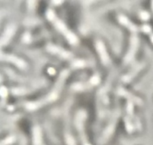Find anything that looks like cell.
I'll use <instances>...</instances> for the list:
<instances>
[{"instance_id":"cell-28","label":"cell","mask_w":153,"mask_h":145,"mask_svg":"<svg viewBox=\"0 0 153 145\" xmlns=\"http://www.w3.org/2000/svg\"><path fill=\"white\" fill-rule=\"evenodd\" d=\"M149 37H150V40H151V42H152V44H153V33H152V34H151L150 35H149Z\"/></svg>"},{"instance_id":"cell-2","label":"cell","mask_w":153,"mask_h":145,"mask_svg":"<svg viewBox=\"0 0 153 145\" xmlns=\"http://www.w3.org/2000/svg\"><path fill=\"white\" fill-rule=\"evenodd\" d=\"M46 18H47L50 22H52V23L53 24L54 26L57 28V30H58L59 32H61V34L65 37V38L67 39V41H68L70 44L76 45L79 43V38L77 37V36H76L74 33L72 32L70 30H69L68 28H67L65 23L56 16L55 13L52 10V9H48L47 11H46Z\"/></svg>"},{"instance_id":"cell-11","label":"cell","mask_w":153,"mask_h":145,"mask_svg":"<svg viewBox=\"0 0 153 145\" xmlns=\"http://www.w3.org/2000/svg\"><path fill=\"white\" fill-rule=\"evenodd\" d=\"M118 21H119L121 25H123V26L126 27L130 31L133 33V34H137V31L140 30L139 27L137 25H135L134 23H133L131 21L129 20L128 18H127L126 16H124V15H119L118 16Z\"/></svg>"},{"instance_id":"cell-7","label":"cell","mask_w":153,"mask_h":145,"mask_svg":"<svg viewBox=\"0 0 153 145\" xmlns=\"http://www.w3.org/2000/svg\"><path fill=\"white\" fill-rule=\"evenodd\" d=\"M96 49H97V52H98L99 55L100 57L102 63L104 64L105 66H108L110 64L111 59L109 57L108 53L107 50H106V47L105 46L104 43L102 40H98L96 42Z\"/></svg>"},{"instance_id":"cell-12","label":"cell","mask_w":153,"mask_h":145,"mask_svg":"<svg viewBox=\"0 0 153 145\" xmlns=\"http://www.w3.org/2000/svg\"><path fill=\"white\" fill-rule=\"evenodd\" d=\"M117 94L118 95L122 96V97L126 98L128 100H131L133 103H136V104L139 105V106H142V105H143V102H142L141 99L134 96V94H132L131 93L128 92V91L125 90L123 88L120 87L117 90Z\"/></svg>"},{"instance_id":"cell-3","label":"cell","mask_w":153,"mask_h":145,"mask_svg":"<svg viewBox=\"0 0 153 145\" xmlns=\"http://www.w3.org/2000/svg\"><path fill=\"white\" fill-rule=\"evenodd\" d=\"M120 116V111L119 109H117V110L114 112L113 115H112V117H111L108 124V126H106V128L105 129L102 136L98 140L99 145H104L105 144L107 143L108 141L110 139V138L111 137L113 133L114 132L115 128H116L117 123V121Z\"/></svg>"},{"instance_id":"cell-26","label":"cell","mask_w":153,"mask_h":145,"mask_svg":"<svg viewBox=\"0 0 153 145\" xmlns=\"http://www.w3.org/2000/svg\"><path fill=\"white\" fill-rule=\"evenodd\" d=\"M48 73H49L50 75H55V70L54 68H52V67H49V68L48 69Z\"/></svg>"},{"instance_id":"cell-1","label":"cell","mask_w":153,"mask_h":145,"mask_svg":"<svg viewBox=\"0 0 153 145\" xmlns=\"http://www.w3.org/2000/svg\"><path fill=\"white\" fill-rule=\"evenodd\" d=\"M69 70H64L58 76L55 86L53 87L52 91L43 98L34 102H29L25 104V108L28 111H35L40 108L43 107V106L49 103L55 101L58 98L59 93H61L63 86L64 85V82L67 79L69 76Z\"/></svg>"},{"instance_id":"cell-18","label":"cell","mask_w":153,"mask_h":145,"mask_svg":"<svg viewBox=\"0 0 153 145\" xmlns=\"http://www.w3.org/2000/svg\"><path fill=\"white\" fill-rule=\"evenodd\" d=\"M16 141V138L13 135H10L4 138L2 141L1 142V145H10Z\"/></svg>"},{"instance_id":"cell-13","label":"cell","mask_w":153,"mask_h":145,"mask_svg":"<svg viewBox=\"0 0 153 145\" xmlns=\"http://www.w3.org/2000/svg\"><path fill=\"white\" fill-rule=\"evenodd\" d=\"M32 141L34 145H43V134L40 126L35 125L33 127Z\"/></svg>"},{"instance_id":"cell-5","label":"cell","mask_w":153,"mask_h":145,"mask_svg":"<svg viewBox=\"0 0 153 145\" xmlns=\"http://www.w3.org/2000/svg\"><path fill=\"white\" fill-rule=\"evenodd\" d=\"M139 45H140V40H139L138 36L137 34H132L130 38V45L128 48V52L124 57V63L128 64L134 59L137 50H138Z\"/></svg>"},{"instance_id":"cell-17","label":"cell","mask_w":153,"mask_h":145,"mask_svg":"<svg viewBox=\"0 0 153 145\" xmlns=\"http://www.w3.org/2000/svg\"><path fill=\"white\" fill-rule=\"evenodd\" d=\"M11 92L14 95H24L26 94L28 91L25 88H13L11 89Z\"/></svg>"},{"instance_id":"cell-16","label":"cell","mask_w":153,"mask_h":145,"mask_svg":"<svg viewBox=\"0 0 153 145\" xmlns=\"http://www.w3.org/2000/svg\"><path fill=\"white\" fill-rule=\"evenodd\" d=\"M131 120H131V118L128 117V116L125 117V118H124V122H125L126 128L127 132H128V133L133 132L134 129V124L132 123V121Z\"/></svg>"},{"instance_id":"cell-19","label":"cell","mask_w":153,"mask_h":145,"mask_svg":"<svg viewBox=\"0 0 153 145\" xmlns=\"http://www.w3.org/2000/svg\"><path fill=\"white\" fill-rule=\"evenodd\" d=\"M65 141L67 145H76V142L74 138L73 137L72 135L68 134V133L65 135Z\"/></svg>"},{"instance_id":"cell-6","label":"cell","mask_w":153,"mask_h":145,"mask_svg":"<svg viewBox=\"0 0 153 145\" xmlns=\"http://www.w3.org/2000/svg\"><path fill=\"white\" fill-rule=\"evenodd\" d=\"M46 50L49 52V53L52 54V55H55L57 56L60 57L64 59H71L73 57V55L69 51L65 50L63 48L60 47V46H56L54 44H48L46 46Z\"/></svg>"},{"instance_id":"cell-9","label":"cell","mask_w":153,"mask_h":145,"mask_svg":"<svg viewBox=\"0 0 153 145\" xmlns=\"http://www.w3.org/2000/svg\"><path fill=\"white\" fill-rule=\"evenodd\" d=\"M144 66L145 64H143V63H141V64H135L132 67L131 70H130L126 75L123 76L122 80L125 83H128V82H130L134 77H135L136 75L144 67Z\"/></svg>"},{"instance_id":"cell-4","label":"cell","mask_w":153,"mask_h":145,"mask_svg":"<svg viewBox=\"0 0 153 145\" xmlns=\"http://www.w3.org/2000/svg\"><path fill=\"white\" fill-rule=\"evenodd\" d=\"M87 117H88V113L84 109H80L78 111L75 117V125L77 129V131L79 132L82 144L88 143V138L85 133V121Z\"/></svg>"},{"instance_id":"cell-29","label":"cell","mask_w":153,"mask_h":145,"mask_svg":"<svg viewBox=\"0 0 153 145\" xmlns=\"http://www.w3.org/2000/svg\"><path fill=\"white\" fill-rule=\"evenodd\" d=\"M82 145H92V144H89V143H86V144H82Z\"/></svg>"},{"instance_id":"cell-15","label":"cell","mask_w":153,"mask_h":145,"mask_svg":"<svg viewBox=\"0 0 153 145\" xmlns=\"http://www.w3.org/2000/svg\"><path fill=\"white\" fill-rule=\"evenodd\" d=\"M126 112L127 116L131 120L134 119V103L131 100H127L126 103Z\"/></svg>"},{"instance_id":"cell-30","label":"cell","mask_w":153,"mask_h":145,"mask_svg":"<svg viewBox=\"0 0 153 145\" xmlns=\"http://www.w3.org/2000/svg\"><path fill=\"white\" fill-rule=\"evenodd\" d=\"M152 11H153V1H152Z\"/></svg>"},{"instance_id":"cell-8","label":"cell","mask_w":153,"mask_h":145,"mask_svg":"<svg viewBox=\"0 0 153 145\" xmlns=\"http://www.w3.org/2000/svg\"><path fill=\"white\" fill-rule=\"evenodd\" d=\"M1 58L2 61H8V62L13 63V64H15L16 67L20 69H25L27 67V64L24 60H22L20 58H18V57L15 56V55H3V54H1Z\"/></svg>"},{"instance_id":"cell-10","label":"cell","mask_w":153,"mask_h":145,"mask_svg":"<svg viewBox=\"0 0 153 145\" xmlns=\"http://www.w3.org/2000/svg\"><path fill=\"white\" fill-rule=\"evenodd\" d=\"M15 32H16V26H15L14 24H10L9 25H7L5 28V30H4L2 36H1V46H4V45L7 44L10 41L11 37H13V36L14 35Z\"/></svg>"},{"instance_id":"cell-14","label":"cell","mask_w":153,"mask_h":145,"mask_svg":"<svg viewBox=\"0 0 153 145\" xmlns=\"http://www.w3.org/2000/svg\"><path fill=\"white\" fill-rule=\"evenodd\" d=\"M91 87H93V85H91V82H78V83L73 84L72 88L73 89H74L75 91H85V90L89 89Z\"/></svg>"},{"instance_id":"cell-24","label":"cell","mask_w":153,"mask_h":145,"mask_svg":"<svg viewBox=\"0 0 153 145\" xmlns=\"http://www.w3.org/2000/svg\"><path fill=\"white\" fill-rule=\"evenodd\" d=\"M73 66L76 67H82L85 66V61L82 60H76L73 62Z\"/></svg>"},{"instance_id":"cell-21","label":"cell","mask_w":153,"mask_h":145,"mask_svg":"<svg viewBox=\"0 0 153 145\" xmlns=\"http://www.w3.org/2000/svg\"><path fill=\"white\" fill-rule=\"evenodd\" d=\"M140 17L143 21H148L150 19V14L146 10H142L140 13Z\"/></svg>"},{"instance_id":"cell-22","label":"cell","mask_w":153,"mask_h":145,"mask_svg":"<svg viewBox=\"0 0 153 145\" xmlns=\"http://www.w3.org/2000/svg\"><path fill=\"white\" fill-rule=\"evenodd\" d=\"M100 80H101V79H100V77L98 75H94V76H93L91 78L89 82H91V84L93 86H94V85H97L98 84H100Z\"/></svg>"},{"instance_id":"cell-25","label":"cell","mask_w":153,"mask_h":145,"mask_svg":"<svg viewBox=\"0 0 153 145\" xmlns=\"http://www.w3.org/2000/svg\"><path fill=\"white\" fill-rule=\"evenodd\" d=\"M0 94H1L2 98H5L7 96V90L4 86H1L0 89Z\"/></svg>"},{"instance_id":"cell-20","label":"cell","mask_w":153,"mask_h":145,"mask_svg":"<svg viewBox=\"0 0 153 145\" xmlns=\"http://www.w3.org/2000/svg\"><path fill=\"white\" fill-rule=\"evenodd\" d=\"M140 30H141L143 32L146 33V34H149V35H150L151 34H152V27L149 25H148V24H144L143 25H142L141 28H140Z\"/></svg>"},{"instance_id":"cell-23","label":"cell","mask_w":153,"mask_h":145,"mask_svg":"<svg viewBox=\"0 0 153 145\" xmlns=\"http://www.w3.org/2000/svg\"><path fill=\"white\" fill-rule=\"evenodd\" d=\"M22 41L25 43H29L31 41V34L29 32H25L22 36Z\"/></svg>"},{"instance_id":"cell-27","label":"cell","mask_w":153,"mask_h":145,"mask_svg":"<svg viewBox=\"0 0 153 145\" xmlns=\"http://www.w3.org/2000/svg\"><path fill=\"white\" fill-rule=\"evenodd\" d=\"M52 3L55 4V5H58V4H61V3H63V1H52Z\"/></svg>"}]
</instances>
